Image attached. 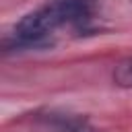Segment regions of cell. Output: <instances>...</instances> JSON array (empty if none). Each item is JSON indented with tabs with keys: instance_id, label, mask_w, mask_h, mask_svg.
Masks as SVG:
<instances>
[{
	"instance_id": "6da1fadb",
	"label": "cell",
	"mask_w": 132,
	"mask_h": 132,
	"mask_svg": "<svg viewBox=\"0 0 132 132\" xmlns=\"http://www.w3.org/2000/svg\"><path fill=\"white\" fill-rule=\"evenodd\" d=\"M97 14L95 0H47L37 10L25 14L12 29L10 41L19 50L47 45L56 31L87 29Z\"/></svg>"
},
{
	"instance_id": "7a4b0ae2",
	"label": "cell",
	"mask_w": 132,
	"mask_h": 132,
	"mask_svg": "<svg viewBox=\"0 0 132 132\" xmlns=\"http://www.w3.org/2000/svg\"><path fill=\"white\" fill-rule=\"evenodd\" d=\"M113 78H116V82H118L120 87H132V58L126 60V62H122V64L116 68Z\"/></svg>"
}]
</instances>
